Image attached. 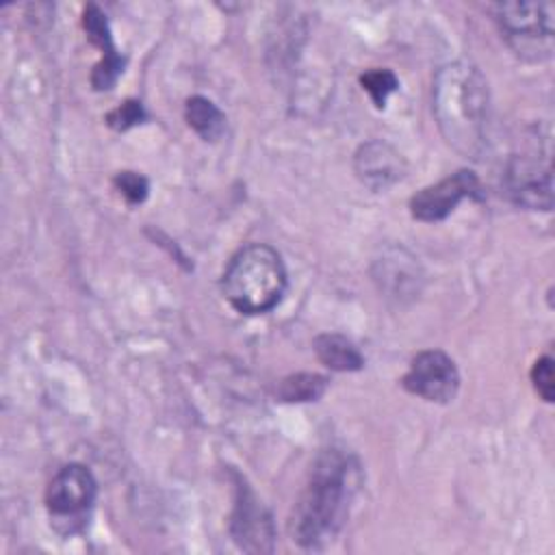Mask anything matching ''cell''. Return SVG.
<instances>
[{
    "mask_svg": "<svg viewBox=\"0 0 555 555\" xmlns=\"http://www.w3.org/2000/svg\"><path fill=\"white\" fill-rule=\"evenodd\" d=\"M358 466L349 455L323 451L291 514V535L304 548H319L343 527L356 492Z\"/></svg>",
    "mask_w": 555,
    "mask_h": 555,
    "instance_id": "1",
    "label": "cell"
},
{
    "mask_svg": "<svg viewBox=\"0 0 555 555\" xmlns=\"http://www.w3.org/2000/svg\"><path fill=\"white\" fill-rule=\"evenodd\" d=\"M434 115L451 147L473 158L486 150L490 98L477 67L451 63L436 74Z\"/></svg>",
    "mask_w": 555,
    "mask_h": 555,
    "instance_id": "2",
    "label": "cell"
},
{
    "mask_svg": "<svg viewBox=\"0 0 555 555\" xmlns=\"http://www.w3.org/2000/svg\"><path fill=\"white\" fill-rule=\"evenodd\" d=\"M286 288V269L280 254L262 243L243 247L223 273V295L245 314H262L278 306Z\"/></svg>",
    "mask_w": 555,
    "mask_h": 555,
    "instance_id": "3",
    "label": "cell"
},
{
    "mask_svg": "<svg viewBox=\"0 0 555 555\" xmlns=\"http://www.w3.org/2000/svg\"><path fill=\"white\" fill-rule=\"evenodd\" d=\"M496 22L509 48L527 61H544L553 54L555 7L551 2H501Z\"/></svg>",
    "mask_w": 555,
    "mask_h": 555,
    "instance_id": "4",
    "label": "cell"
},
{
    "mask_svg": "<svg viewBox=\"0 0 555 555\" xmlns=\"http://www.w3.org/2000/svg\"><path fill=\"white\" fill-rule=\"evenodd\" d=\"M95 479L82 464L63 466L46 490V505L54 522H63V533L82 527L87 512L95 501Z\"/></svg>",
    "mask_w": 555,
    "mask_h": 555,
    "instance_id": "5",
    "label": "cell"
},
{
    "mask_svg": "<svg viewBox=\"0 0 555 555\" xmlns=\"http://www.w3.org/2000/svg\"><path fill=\"white\" fill-rule=\"evenodd\" d=\"M403 386L427 401L447 403L457 392L460 375L455 362L447 353L429 349L421 351L410 362V369L403 375Z\"/></svg>",
    "mask_w": 555,
    "mask_h": 555,
    "instance_id": "6",
    "label": "cell"
},
{
    "mask_svg": "<svg viewBox=\"0 0 555 555\" xmlns=\"http://www.w3.org/2000/svg\"><path fill=\"white\" fill-rule=\"evenodd\" d=\"M468 195H479V182L473 171L462 169L416 193L410 210L418 221H440Z\"/></svg>",
    "mask_w": 555,
    "mask_h": 555,
    "instance_id": "7",
    "label": "cell"
},
{
    "mask_svg": "<svg viewBox=\"0 0 555 555\" xmlns=\"http://www.w3.org/2000/svg\"><path fill=\"white\" fill-rule=\"evenodd\" d=\"M509 197L531 210H551L553 184L551 167L529 156H516L505 173Z\"/></svg>",
    "mask_w": 555,
    "mask_h": 555,
    "instance_id": "8",
    "label": "cell"
},
{
    "mask_svg": "<svg viewBox=\"0 0 555 555\" xmlns=\"http://www.w3.org/2000/svg\"><path fill=\"white\" fill-rule=\"evenodd\" d=\"M232 535L241 548L251 553L273 548L271 518L262 507H258L254 494L245 486H238V499L232 514Z\"/></svg>",
    "mask_w": 555,
    "mask_h": 555,
    "instance_id": "9",
    "label": "cell"
},
{
    "mask_svg": "<svg viewBox=\"0 0 555 555\" xmlns=\"http://www.w3.org/2000/svg\"><path fill=\"white\" fill-rule=\"evenodd\" d=\"M82 26L87 30V37L102 48V61L95 65L93 76H91V85L93 89L102 91V89H111L117 80V76L121 74L124 67V59L115 52L113 39H111V30H108V22L106 15L95 7L89 4L82 13Z\"/></svg>",
    "mask_w": 555,
    "mask_h": 555,
    "instance_id": "10",
    "label": "cell"
},
{
    "mask_svg": "<svg viewBox=\"0 0 555 555\" xmlns=\"http://www.w3.org/2000/svg\"><path fill=\"white\" fill-rule=\"evenodd\" d=\"M356 173L366 186L375 191L386 189L403 176L401 154H397L388 143L369 141L356 154Z\"/></svg>",
    "mask_w": 555,
    "mask_h": 555,
    "instance_id": "11",
    "label": "cell"
},
{
    "mask_svg": "<svg viewBox=\"0 0 555 555\" xmlns=\"http://www.w3.org/2000/svg\"><path fill=\"white\" fill-rule=\"evenodd\" d=\"M319 360L332 371H358L364 360L358 347L340 334H323L314 340Z\"/></svg>",
    "mask_w": 555,
    "mask_h": 555,
    "instance_id": "12",
    "label": "cell"
},
{
    "mask_svg": "<svg viewBox=\"0 0 555 555\" xmlns=\"http://www.w3.org/2000/svg\"><path fill=\"white\" fill-rule=\"evenodd\" d=\"M186 121L189 126L206 141H215L221 137L223 128H225V117L223 113L206 98L195 95L186 100V108H184Z\"/></svg>",
    "mask_w": 555,
    "mask_h": 555,
    "instance_id": "13",
    "label": "cell"
},
{
    "mask_svg": "<svg viewBox=\"0 0 555 555\" xmlns=\"http://www.w3.org/2000/svg\"><path fill=\"white\" fill-rule=\"evenodd\" d=\"M325 379L312 373H297L282 382L280 397L284 401H314L323 395Z\"/></svg>",
    "mask_w": 555,
    "mask_h": 555,
    "instance_id": "14",
    "label": "cell"
},
{
    "mask_svg": "<svg viewBox=\"0 0 555 555\" xmlns=\"http://www.w3.org/2000/svg\"><path fill=\"white\" fill-rule=\"evenodd\" d=\"M360 82L364 91L371 95L377 108L386 104V98L397 89V76L390 69H369L366 74L360 76Z\"/></svg>",
    "mask_w": 555,
    "mask_h": 555,
    "instance_id": "15",
    "label": "cell"
},
{
    "mask_svg": "<svg viewBox=\"0 0 555 555\" xmlns=\"http://www.w3.org/2000/svg\"><path fill=\"white\" fill-rule=\"evenodd\" d=\"M115 186L130 204H139L147 195V180L134 171H119L115 176Z\"/></svg>",
    "mask_w": 555,
    "mask_h": 555,
    "instance_id": "16",
    "label": "cell"
},
{
    "mask_svg": "<svg viewBox=\"0 0 555 555\" xmlns=\"http://www.w3.org/2000/svg\"><path fill=\"white\" fill-rule=\"evenodd\" d=\"M531 379H533V386H535L538 395L544 401H553V395H555V373H553V360L548 356L540 358L533 364Z\"/></svg>",
    "mask_w": 555,
    "mask_h": 555,
    "instance_id": "17",
    "label": "cell"
},
{
    "mask_svg": "<svg viewBox=\"0 0 555 555\" xmlns=\"http://www.w3.org/2000/svg\"><path fill=\"white\" fill-rule=\"evenodd\" d=\"M143 117H145L143 106H141V102H137V100H126L121 106H117L115 111H111V113L106 115L108 126H113L115 130H128L130 126L139 124Z\"/></svg>",
    "mask_w": 555,
    "mask_h": 555,
    "instance_id": "18",
    "label": "cell"
}]
</instances>
